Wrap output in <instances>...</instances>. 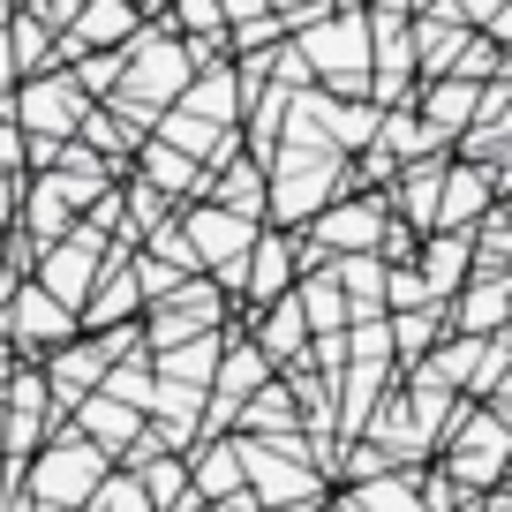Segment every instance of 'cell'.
Here are the masks:
<instances>
[{"mask_svg":"<svg viewBox=\"0 0 512 512\" xmlns=\"http://www.w3.org/2000/svg\"><path fill=\"white\" fill-rule=\"evenodd\" d=\"M76 415H83V430H76V437H83V445H98L106 460H113V445H128V437L144 430V415H136L128 400H106V392H91Z\"/></svg>","mask_w":512,"mask_h":512,"instance_id":"16","label":"cell"},{"mask_svg":"<svg viewBox=\"0 0 512 512\" xmlns=\"http://www.w3.org/2000/svg\"><path fill=\"white\" fill-rule=\"evenodd\" d=\"M437 196H445V159H415L384 204H392V219H400L407 234H437Z\"/></svg>","mask_w":512,"mask_h":512,"instance_id":"12","label":"cell"},{"mask_svg":"<svg viewBox=\"0 0 512 512\" xmlns=\"http://www.w3.org/2000/svg\"><path fill=\"white\" fill-rule=\"evenodd\" d=\"M136 302H144V287H136V264H106V279H98V294L83 309H91L98 332H121V317H136Z\"/></svg>","mask_w":512,"mask_h":512,"instance_id":"18","label":"cell"},{"mask_svg":"<svg viewBox=\"0 0 512 512\" xmlns=\"http://www.w3.org/2000/svg\"><path fill=\"white\" fill-rule=\"evenodd\" d=\"M302 68L324 83H339V91H362V76L354 68H369V16H317L302 23Z\"/></svg>","mask_w":512,"mask_h":512,"instance_id":"6","label":"cell"},{"mask_svg":"<svg viewBox=\"0 0 512 512\" xmlns=\"http://www.w3.org/2000/svg\"><path fill=\"white\" fill-rule=\"evenodd\" d=\"M174 234H181V249H189V264H196V272L211 264L219 279H226V272H241V256L256 249V226H249V219H234V211H219V204L189 211V219H181Z\"/></svg>","mask_w":512,"mask_h":512,"instance_id":"9","label":"cell"},{"mask_svg":"<svg viewBox=\"0 0 512 512\" xmlns=\"http://www.w3.org/2000/svg\"><path fill=\"white\" fill-rule=\"evenodd\" d=\"M106 475H113V460L68 430V437H53V445L31 460V497H38V512H83Z\"/></svg>","mask_w":512,"mask_h":512,"instance_id":"3","label":"cell"},{"mask_svg":"<svg viewBox=\"0 0 512 512\" xmlns=\"http://www.w3.org/2000/svg\"><path fill=\"white\" fill-rule=\"evenodd\" d=\"M490 166H445V196H437V234H467L475 211H490Z\"/></svg>","mask_w":512,"mask_h":512,"instance_id":"13","label":"cell"},{"mask_svg":"<svg viewBox=\"0 0 512 512\" xmlns=\"http://www.w3.org/2000/svg\"><path fill=\"white\" fill-rule=\"evenodd\" d=\"M8 332L16 339H31V347H46V339H76V317H68L53 294H38V287H23L16 294V309H8Z\"/></svg>","mask_w":512,"mask_h":512,"instance_id":"17","label":"cell"},{"mask_svg":"<svg viewBox=\"0 0 512 512\" xmlns=\"http://www.w3.org/2000/svg\"><path fill=\"white\" fill-rule=\"evenodd\" d=\"M475 23H467V8H437V16H415V68L422 76L445 83V68L467 61V46H475Z\"/></svg>","mask_w":512,"mask_h":512,"instance_id":"11","label":"cell"},{"mask_svg":"<svg viewBox=\"0 0 512 512\" xmlns=\"http://www.w3.org/2000/svg\"><path fill=\"white\" fill-rule=\"evenodd\" d=\"M136 174H144L151 196H181V189H196V181H204V166L181 159V151H166V144H144V166H136Z\"/></svg>","mask_w":512,"mask_h":512,"instance_id":"21","label":"cell"},{"mask_svg":"<svg viewBox=\"0 0 512 512\" xmlns=\"http://www.w3.org/2000/svg\"><path fill=\"white\" fill-rule=\"evenodd\" d=\"M505 467H512V430L490 422V415H460V437L445 445V467H437V475L460 497H490V490H505Z\"/></svg>","mask_w":512,"mask_h":512,"instance_id":"4","label":"cell"},{"mask_svg":"<svg viewBox=\"0 0 512 512\" xmlns=\"http://www.w3.org/2000/svg\"><path fill=\"white\" fill-rule=\"evenodd\" d=\"M467 23H482V31H490V46H497V38L512 46V8H467Z\"/></svg>","mask_w":512,"mask_h":512,"instance_id":"27","label":"cell"},{"mask_svg":"<svg viewBox=\"0 0 512 512\" xmlns=\"http://www.w3.org/2000/svg\"><path fill=\"white\" fill-rule=\"evenodd\" d=\"M98 98H83L76 91V76H31L16 91V121L31 128L38 144H68V136H76L83 128V113H91Z\"/></svg>","mask_w":512,"mask_h":512,"instance_id":"7","label":"cell"},{"mask_svg":"<svg viewBox=\"0 0 512 512\" xmlns=\"http://www.w3.org/2000/svg\"><path fill=\"white\" fill-rule=\"evenodd\" d=\"M91 512H151V497L136 490V475H106L91 497Z\"/></svg>","mask_w":512,"mask_h":512,"instance_id":"26","label":"cell"},{"mask_svg":"<svg viewBox=\"0 0 512 512\" xmlns=\"http://www.w3.org/2000/svg\"><path fill=\"white\" fill-rule=\"evenodd\" d=\"M467 256H475V241H467V234H437V241H422L415 279L430 287V302H445V294H460V287H467Z\"/></svg>","mask_w":512,"mask_h":512,"instance_id":"15","label":"cell"},{"mask_svg":"<svg viewBox=\"0 0 512 512\" xmlns=\"http://www.w3.org/2000/svg\"><path fill=\"white\" fill-rule=\"evenodd\" d=\"M196 83V61H189V38H166V31H144L136 46L121 53V83H113L106 113L121 128H144V121H166L181 106V91Z\"/></svg>","mask_w":512,"mask_h":512,"instance_id":"1","label":"cell"},{"mask_svg":"<svg viewBox=\"0 0 512 512\" xmlns=\"http://www.w3.org/2000/svg\"><path fill=\"white\" fill-rule=\"evenodd\" d=\"M113 377V362H106V347L98 339H68L61 354H53V369H46V392H53V407H83L91 400V384H106Z\"/></svg>","mask_w":512,"mask_h":512,"instance_id":"10","label":"cell"},{"mask_svg":"<svg viewBox=\"0 0 512 512\" xmlns=\"http://www.w3.org/2000/svg\"><path fill=\"white\" fill-rule=\"evenodd\" d=\"M106 264H113V256L98 249V234H91V226H76L68 241H53V249H46V264H38V279H31V287H38V294H53V302H61L68 317H76V309L98 294Z\"/></svg>","mask_w":512,"mask_h":512,"instance_id":"5","label":"cell"},{"mask_svg":"<svg viewBox=\"0 0 512 512\" xmlns=\"http://www.w3.org/2000/svg\"><path fill=\"white\" fill-rule=\"evenodd\" d=\"M302 339H309V324H302V302H272V324H264V339H256V354H264V362H294V354H302Z\"/></svg>","mask_w":512,"mask_h":512,"instance_id":"22","label":"cell"},{"mask_svg":"<svg viewBox=\"0 0 512 512\" xmlns=\"http://www.w3.org/2000/svg\"><path fill=\"white\" fill-rule=\"evenodd\" d=\"M226 196H234V204H219V211H234V219H249V226H256V204H264V174H256V166H234V174H226Z\"/></svg>","mask_w":512,"mask_h":512,"instance_id":"25","label":"cell"},{"mask_svg":"<svg viewBox=\"0 0 512 512\" xmlns=\"http://www.w3.org/2000/svg\"><path fill=\"white\" fill-rule=\"evenodd\" d=\"M339 189V144H324V136H309L302 121H294V144L272 159V211L279 219H317L324 196Z\"/></svg>","mask_w":512,"mask_h":512,"instance_id":"2","label":"cell"},{"mask_svg":"<svg viewBox=\"0 0 512 512\" xmlns=\"http://www.w3.org/2000/svg\"><path fill=\"white\" fill-rule=\"evenodd\" d=\"M392 234V204L369 196V204H324L309 226V256H377V241Z\"/></svg>","mask_w":512,"mask_h":512,"instance_id":"8","label":"cell"},{"mask_svg":"<svg viewBox=\"0 0 512 512\" xmlns=\"http://www.w3.org/2000/svg\"><path fill=\"white\" fill-rule=\"evenodd\" d=\"M482 113V83H460V76H445V83H430L422 91V136H452V128H467Z\"/></svg>","mask_w":512,"mask_h":512,"instance_id":"14","label":"cell"},{"mask_svg":"<svg viewBox=\"0 0 512 512\" xmlns=\"http://www.w3.org/2000/svg\"><path fill=\"white\" fill-rule=\"evenodd\" d=\"M467 512H512V497H505V490H497V497H475Z\"/></svg>","mask_w":512,"mask_h":512,"instance_id":"28","label":"cell"},{"mask_svg":"<svg viewBox=\"0 0 512 512\" xmlns=\"http://www.w3.org/2000/svg\"><path fill=\"white\" fill-rule=\"evenodd\" d=\"M384 332H392V354H422V347L437 354V309H415V317H392Z\"/></svg>","mask_w":512,"mask_h":512,"instance_id":"24","label":"cell"},{"mask_svg":"<svg viewBox=\"0 0 512 512\" xmlns=\"http://www.w3.org/2000/svg\"><path fill=\"white\" fill-rule=\"evenodd\" d=\"M294 302H302V324H309V332L339 339V324H347V294H339L332 279H309V287L294 294Z\"/></svg>","mask_w":512,"mask_h":512,"instance_id":"23","label":"cell"},{"mask_svg":"<svg viewBox=\"0 0 512 512\" xmlns=\"http://www.w3.org/2000/svg\"><path fill=\"white\" fill-rule=\"evenodd\" d=\"M505 317H512V279L505 272H475V294L460 302V339H482Z\"/></svg>","mask_w":512,"mask_h":512,"instance_id":"19","label":"cell"},{"mask_svg":"<svg viewBox=\"0 0 512 512\" xmlns=\"http://www.w3.org/2000/svg\"><path fill=\"white\" fill-rule=\"evenodd\" d=\"M339 512H422L415 475H377V482H354Z\"/></svg>","mask_w":512,"mask_h":512,"instance_id":"20","label":"cell"}]
</instances>
